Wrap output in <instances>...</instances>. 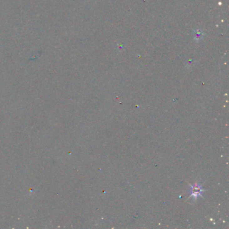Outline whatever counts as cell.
Returning a JSON list of instances; mask_svg holds the SVG:
<instances>
[{
    "instance_id": "cell-1",
    "label": "cell",
    "mask_w": 229,
    "mask_h": 229,
    "mask_svg": "<svg viewBox=\"0 0 229 229\" xmlns=\"http://www.w3.org/2000/svg\"><path fill=\"white\" fill-rule=\"evenodd\" d=\"M203 188L200 185L198 184H196L194 185H192L190 190V196L192 198L197 199L200 196H201L203 194Z\"/></svg>"
}]
</instances>
